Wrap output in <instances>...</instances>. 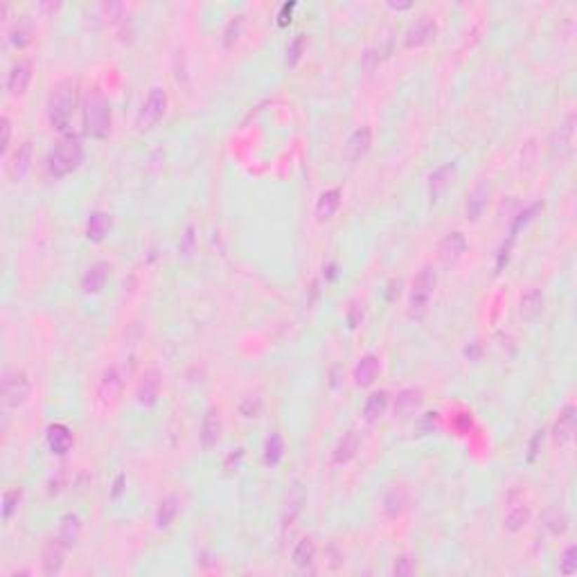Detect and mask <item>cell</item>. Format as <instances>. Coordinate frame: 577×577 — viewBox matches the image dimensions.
I'll return each instance as SVG.
<instances>
[{
    "instance_id": "26",
    "label": "cell",
    "mask_w": 577,
    "mask_h": 577,
    "mask_svg": "<svg viewBox=\"0 0 577 577\" xmlns=\"http://www.w3.org/2000/svg\"><path fill=\"white\" fill-rule=\"evenodd\" d=\"M158 392H160V377L156 372H147L140 381V386H138V402L142 406H154L158 399Z\"/></svg>"
},
{
    "instance_id": "16",
    "label": "cell",
    "mask_w": 577,
    "mask_h": 577,
    "mask_svg": "<svg viewBox=\"0 0 577 577\" xmlns=\"http://www.w3.org/2000/svg\"><path fill=\"white\" fill-rule=\"evenodd\" d=\"M48 446H50V451L57 456L68 453L72 446V433L68 426H63V424L48 426Z\"/></svg>"
},
{
    "instance_id": "20",
    "label": "cell",
    "mask_w": 577,
    "mask_h": 577,
    "mask_svg": "<svg viewBox=\"0 0 577 577\" xmlns=\"http://www.w3.org/2000/svg\"><path fill=\"white\" fill-rule=\"evenodd\" d=\"M66 550L68 548L63 546L59 539H50L48 541V546L44 550V571H46V575H57L61 571L63 552H66Z\"/></svg>"
},
{
    "instance_id": "35",
    "label": "cell",
    "mask_w": 577,
    "mask_h": 577,
    "mask_svg": "<svg viewBox=\"0 0 577 577\" xmlns=\"http://www.w3.org/2000/svg\"><path fill=\"white\" fill-rule=\"evenodd\" d=\"M20 498H23V491L20 489H9L5 491V496H3V519H12V515L18 510V503H20Z\"/></svg>"
},
{
    "instance_id": "1",
    "label": "cell",
    "mask_w": 577,
    "mask_h": 577,
    "mask_svg": "<svg viewBox=\"0 0 577 577\" xmlns=\"http://www.w3.org/2000/svg\"><path fill=\"white\" fill-rule=\"evenodd\" d=\"M74 106H77V84L72 79L59 81L48 98V120L57 131H66L70 126Z\"/></svg>"
},
{
    "instance_id": "5",
    "label": "cell",
    "mask_w": 577,
    "mask_h": 577,
    "mask_svg": "<svg viewBox=\"0 0 577 577\" xmlns=\"http://www.w3.org/2000/svg\"><path fill=\"white\" fill-rule=\"evenodd\" d=\"M165 109H167V93L163 88H152L147 95V100L142 102V109L138 113V129L140 131H149L154 129V126L163 120L165 115Z\"/></svg>"
},
{
    "instance_id": "40",
    "label": "cell",
    "mask_w": 577,
    "mask_h": 577,
    "mask_svg": "<svg viewBox=\"0 0 577 577\" xmlns=\"http://www.w3.org/2000/svg\"><path fill=\"white\" fill-rule=\"evenodd\" d=\"M415 573V562L411 557H399L394 564V575H413Z\"/></svg>"
},
{
    "instance_id": "6",
    "label": "cell",
    "mask_w": 577,
    "mask_h": 577,
    "mask_svg": "<svg viewBox=\"0 0 577 577\" xmlns=\"http://www.w3.org/2000/svg\"><path fill=\"white\" fill-rule=\"evenodd\" d=\"M29 379L20 370H7L3 377V404L7 409H18L29 397Z\"/></svg>"
},
{
    "instance_id": "30",
    "label": "cell",
    "mask_w": 577,
    "mask_h": 577,
    "mask_svg": "<svg viewBox=\"0 0 577 577\" xmlns=\"http://www.w3.org/2000/svg\"><path fill=\"white\" fill-rule=\"evenodd\" d=\"M178 510H180V500L176 496H169L165 498L163 503H160L158 512H156V526L158 528H169L174 523L176 515H178Z\"/></svg>"
},
{
    "instance_id": "15",
    "label": "cell",
    "mask_w": 577,
    "mask_h": 577,
    "mask_svg": "<svg viewBox=\"0 0 577 577\" xmlns=\"http://www.w3.org/2000/svg\"><path fill=\"white\" fill-rule=\"evenodd\" d=\"M435 20L431 18H422L418 20L411 29H409V34H406V46L409 48H418V46H424V44H429V41L435 39Z\"/></svg>"
},
{
    "instance_id": "12",
    "label": "cell",
    "mask_w": 577,
    "mask_h": 577,
    "mask_svg": "<svg viewBox=\"0 0 577 577\" xmlns=\"http://www.w3.org/2000/svg\"><path fill=\"white\" fill-rule=\"evenodd\" d=\"M113 228V219L111 215H106V212H93L86 221V237L93 241V244H102L106 237H109V232Z\"/></svg>"
},
{
    "instance_id": "2",
    "label": "cell",
    "mask_w": 577,
    "mask_h": 577,
    "mask_svg": "<svg viewBox=\"0 0 577 577\" xmlns=\"http://www.w3.org/2000/svg\"><path fill=\"white\" fill-rule=\"evenodd\" d=\"M84 131L98 140L111 133V104L100 91H91L84 104Z\"/></svg>"
},
{
    "instance_id": "9",
    "label": "cell",
    "mask_w": 577,
    "mask_h": 577,
    "mask_svg": "<svg viewBox=\"0 0 577 577\" xmlns=\"http://www.w3.org/2000/svg\"><path fill=\"white\" fill-rule=\"evenodd\" d=\"M109 273H111V266L106 262L91 264L81 275V291L84 293H100L106 280H109Z\"/></svg>"
},
{
    "instance_id": "18",
    "label": "cell",
    "mask_w": 577,
    "mask_h": 577,
    "mask_svg": "<svg viewBox=\"0 0 577 577\" xmlns=\"http://www.w3.org/2000/svg\"><path fill=\"white\" fill-rule=\"evenodd\" d=\"M81 537V519L77 515H66L59 523V532H57V539L63 543L66 548H72L74 543L79 541Z\"/></svg>"
},
{
    "instance_id": "11",
    "label": "cell",
    "mask_w": 577,
    "mask_h": 577,
    "mask_svg": "<svg viewBox=\"0 0 577 577\" xmlns=\"http://www.w3.org/2000/svg\"><path fill=\"white\" fill-rule=\"evenodd\" d=\"M519 314L526 320H537L543 314V291L539 286H530L528 291L521 296Z\"/></svg>"
},
{
    "instance_id": "25",
    "label": "cell",
    "mask_w": 577,
    "mask_h": 577,
    "mask_svg": "<svg viewBox=\"0 0 577 577\" xmlns=\"http://www.w3.org/2000/svg\"><path fill=\"white\" fill-rule=\"evenodd\" d=\"M386 409H388V392L377 390L366 399V406H363V418H366V422H377L381 415L386 413Z\"/></svg>"
},
{
    "instance_id": "39",
    "label": "cell",
    "mask_w": 577,
    "mask_h": 577,
    "mask_svg": "<svg viewBox=\"0 0 577 577\" xmlns=\"http://www.w3.org/2000/svg\"><path fill=\"white\" fill-rule=\"evenodd\" d=\"M577 569V562H575V546H569L562 555V562H559V571L564 575H573Z\"/></svg>"
},
{
    "instance_id": "14",
    "label": "cell",
    "mask_w": 577,
    "mask_h": 577,
    "mask_svg": "<svg viewBox=\"0 0 577 577\" xmlns=\"http://www.w3.org/2000/svg\"><path fill=\"white\" fill-rule=\"evenodd\" d=\"M453 174H456V163H444V165H440L431 174V178H429V194H431L433 203L440 199V194L449 185H451Z\"/></svg>"
},
{
    "instance_id": "37",
    "label": "cell",
    "mask_w": 577,
    "mask_h": 577,
    "mask_svg": "<svg viewBox=\"0 0 577 577\" xmlns=\"http://www.w3.org/2000/svg\"><path fill=\"white\" fill-rule=\"evenodd\" d=\"M303 34H298L291 44H288V48H286V66H296L298 63V59H300V55H303Z\"/></svg>"
},
{
    "instance_id": "21",
    "label": "cell",
    "mask_w": 577,
    "mask_h": 577,
    "mask_svg": "<svg viewBox=\"0 0 577 577\" xmlns=\"http://www.w3.org/2000/svg\"><path fill=\"white\" fill-rule=\"evenodd\" d=\"M377 375H379V357L366 354L357 363V368H354L357 386H370V383L377 379Z\"/></svg>"
},
{
    "instance_id": "27",
    "label": "cell",
    "mask_w": 577,
    "mask_h": 577,
    "mask_svg": "<svg viewBox=\"0 0 577 577\" xmlns=\"http://www.w3.org/2000/svg\"><path fill=\"white\" fill-rule=\"evenodd\" d=\"M575 433V409L573 406H566L564 413L559 415L557 424H555V440L559 444L571 442V437Z\"/></svg>"
},
{
    "instance_id": "8",
    "label": "cell",
    "mask_w": 577,
    "mask_h": 577,
    "mask_svg": "<svg viewBox=\"0 0 577 577\" xmlns=\"http://www.w3.org/2000/svg\"><path fill=\"white\" fill-rule=\"evenodd\" d=\"M467 237L463 232H449L446 237L440 241V260L444 262V266H453L458 260L467 253Z\"/></svg>"
},
{
    "instance_id": "42",
    "label": "cell",
    "mask_w": 577,
    "mask_h": 577,
    "mask_svg": "<svg viewBox=\"0 0 577 577\" xmlns=\"http://www.w3.org/2000/svg\"><path fill=\"white\" fill-rule=\"evenodd\" d=\"M9 135H12V124H9V117H3V152H7L9 147Z\"/></svg>"
},
{
    "instance_id": "23",
    "label": "cell",
    "mask_w": 577,
    "mask_h": 577,
    "mask_svg": "<svg viewBox=\"0 0 577 577\" xmlns=\"http://www.w3.org/2000/svg\"><path fill=\"white\" fill-rule=\"evenodd\" d=\"M340 206V190H327L320 194L318 203H316V217L320 221H327L336 215V210Z\"/></svg>"
},
{
    "instance_id": "17",
    "label": "cell",
    "mask_w": 577,
    "mask_h": 577,
    "mask_svg": "<svg viewBox=\"0 0 577 577\" xmlns=\"http://www.w3.org/2000/svg\"><path fill=\"white\" fill-rule=\"evenodd\" d=\"M120 386H122V375L120 370L115 366L106 368L104 375H102V381H100V397L104 404H113L117 392H120Z\"/></svg>"
},
{
    "instance_id": "7",
    "label": "cell",
    "mask_w": 577,
    "mask_h": 577,
    "mask_svg": "<svg viewBox=\"0 0 577 577\" xmlns=\"http://www.w3.org/2000/svg\"><path fill=\"white\" fill-rule=\"evenodd\" d=\"M530 521V508L523 500V496H519L517 491H512L505 500V512H503V526L508 532H519L526 528V523Z\"/></svg>"
},
{
    "instance_id": "24",
    "label": "cell",
    "mask_w": 577,
    "mask_h": 577,
    "mask_svg": "<svg viewBox=\"0 0 577 577\" xmlns=\"http://www.w3.org/2000/svg\"><path fill=\"white\" fill-rule=\"evenodd\" d=\"M357 449H359V437L354 431H347L343 437L338 440L336 449H334V463L336 465H347L352 458L357 456Z\"/></svg>"
},
{
    "instance_id": "28",
    "label": "cell",
    "mask_w": 577,
    "mask_h": 577,
    "mask_svg": "<svg viewBox=\"0 0 577 577\" xmlns=\"http://www.w3.org/2000/svg\"><path fill=\"white\" fill-rule=\"evenodd\" d=\"M370 145H372L370 129H366V126H363V129H357L354 133L350 135V140H347V154H350V158L352 160H359L370 149Z\"/></svg>"
},
{
    "instance_id": "22",
    "label": "cell",
    "mask_w": 577,
    "mask_h": 577,
    "mask_svg": "<svg viewBox=\"0 0 577 577\" xmlns=\"http://www.w3.org/2000/svg\"><path fill=\"white\" fill-rule=\"evenodd\" d=\"M420 406H422L420 390L406 388L397 394V399H394V413H397L399 418H409V415H415L420 411Z\"/></svg>"
},
{
    "instance_id": "36",
    "label": "cell",
    "mask_w": 577,
    "mask_h": 577,
    "mask_svg": "<svg viewBox=\"0 0 577 577\" xmlns=\"http://www.w3.org/2000/svg\"><path fill=\"white\" fill-rule=\"evenodd\" d=\"M546 526L550 528L552 534H562L566 530V517L559 508H550L546 512Z\"/></svg>"
},
{
    "instance_id": "19",
    "label": "cell",
    "mask_w": 577,
    "mask_h": 577,
    "mask_svg": "<svg viewBox=\"0 0 577 577\" xmlns=\"http://www.w3.org/2000/svg\"><path fill=\"white\" fill-rule=\"evenodd\" d=\"M487 197H489V185L485 183V180H480V183H476V187L472 190V194H469L467 219L476 221L480 215H483L485 208H487Z\"/></svg>"
},
{
    "instance_id": "4",
    "label": "cell",
    "mask_w": 577,
    "mask_h": 577,
    "mask_svg": "<svg viewBox=\"0 0 577 577\" xmlns=\"http://www.w3.org/2000/svg\"><path fill=\"white\" fill-rule=\"evenodd\" d=\"M435 271L431 266H426V269L420 271V275L415 277L413 282V291H411V300H409V316L411 318H422L426 314V309H429V303H431V296L435 291Z\"/></svg>"
},
{
    "instance_id": "34",
    "label": "cell",
    "mask_w": 577,
    "mask_h": 577,
    "mask_svg": "<svg viewBox=\"0 0 577 577\" xmlns=\"http://www.w3.org/2000/svg\"><path fill=\"white\" fill-rule=\"evenodd\" d=\"M34 37V25H32L29 16H20L18 25L12 29V44L23 48L25 44H29V39Z\"/></svg>"
},
{
    "instance_id": "3",
    "label": "cell",
    "mask_w": 577,
    "mask_h": 577,
    "mask_svg": "<svg viewBox=\"0 0 577 577\" xmlns=\"http://www.w3.org/2000/svg\"><path fill=\"white\" fill-rule=\"evenodd\" d=\"M81 160H84V149H81L79 140L77 138H68V140L59 142L48 154V160H46L48 174L52 178H63V176L72 174L74 169L81 165Z\"/></svg>"
},
{
    "instance_id": "31",
    "label": "cell",
    "mask_w": 577,
    "mask_h": 577,
    "mask_svg": "<svg viewBox=\"0 0 577 577\" xmlns=\"http://www.w3.org/2000/svg\"><path fill=\"white\" fill-rule=\"evenodd\" d=\"M29 163H32V145L29 142H23L18 147V152L14 156V163H12V176L16 180H23L29 172Z\"/></svg>"
},
{
    "instance_id": "13",
    "label": "cell",
    "mask_w": 577,
    "mask_h": 577,
    "mask_svg": "<svg viewBox=\"0 0 577 577\" xmlns=\"http://www.w3.org/2000/svg\"><path fill=\"white\" fill-rule=\"evenodd\" d=\"M32 81V68L29 63L25 61H18L14 63L12 68H9V74H7V91L12 95H23L29 86Z\"/></svg>"
},
{
    "instance_id": "41",
    "label": "cell",
    "mask_w": 577,
    "mask_h": 577,
    "mask_svg": "<svg viewBox=\"0 0 577 577\" xmlns=\"http://www.w3.org/2000/svg\"><path fill=\"white\" fill-rule=\"evenodd\" d=\"M361 318H363V309H361L359 305H352L350 314H347V323H350V327L354 329V327L361 323Z\"/></svg>"
},
{
    "instance_id": "29",
    "label": "cell",
    "mask_w": 577,
    "mask_h": 577,
    "mask_svg": "<svg viewBox=\"0 0 577 577\" xmlns=\"http://www.w3.org/2000/svg\"><path fill=\"white\" fill-rule=\"evenodd\" d=\"M282 456H284V440H282V435L280 433H271L269 437H266V444H264V460L269 467H275V465H280L282 460Z\"/></svg>"
},
{
    "instance_id": "32",
    "label": "cell",
    "mask_w": 577,
    "mask_h": 577,
    "mask_svg": "<svg viewBox=\"0 0 577 577\" xmlns=\"http://www.w3.org/2000/svg\"><path fill=\"white\" fill-rule=\"evenodd\" d=\"M314 557H316V543L312 539H300L296 543V548L291 552V559H293L296 566L307 569V566L314 564Z\"/></svg>"
},
{
    "instance_id": "33",
    "label": "cell",
    "mask_w": 577,
    "mask_h": 577,
    "mask_svg": "<svg viewBox=\"0 0 577 577\" xmlns=\"http://www.w3.org/2000/svg\"><path fill=\"white\" fill-rule=\"evenodd\" d=\"M406 505V494L402 487H394L388 491V496L383 498V510H386V517L388 519H394L402 515V510Z\"/></svg>"
},
{
    "instance_id": "43",
    "label": "cell",
    "mask_w": 577,
    "mask_h": 577,
    "mask_svg": "<svg viewBox=\"0 0 577 577\" xmlns=\"http://www.w3.org/2000/svg\"><path fill=\"white\" fill-rule=\"evenodd\" d=\"M543 431H537V435H534V440H532V444H530V460H534V456H537V444H539V440H541V435Z\"/></svg>"
},
{
    "instance_id": "10",
    "label": "cell",
    "mask_w": 577,
    "mask_h": 577,
    "mask_svg": "<svg viewBox=\"0 0 577 577\" xmlns=\"http://www.w3.org/2000/svg\"><path fill=\"white\" fill-rule=\"evenodd\" d=\"M219 440H221V415L217 409H210L201 424V444L203 449H212L217 446Z\"/></svg>"
},
{
    "instance_id": "38",
    "label": "cell",
    "mask_w": 577,
    "mask_h": 577,
    "mask_svg": "<svg viewBox=\"0 0 577 577\" xmlns=\"http://www.w3.org/2000/svg\"><path fill=\"white\" fill-rule=\"evenodd\" d=\"M241 27H244V16H237V18H232L230 23H228V27H226V32H223V44L226 46H232V41H237L239 39V34H241Z\"/></svg>"
}]
</instances>
